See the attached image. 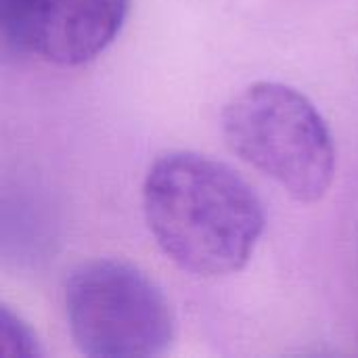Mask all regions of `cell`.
Masks as SVG:
<instances>
[{"instance_id":"obj_1","label":"cell","mask_w":358,"mask_h":358,"mask_svg":"<svg viewBox=\"0 0 358 358\" xmlns=\"http://www.w3.org/2000/svg\"><path fill=\"white\" fill-rule=\"evenodd\" d=\"M143 210L159 250L197 277L241 271L264 231L254 189L227 164L193 151H170L153 162Z\"/></svg>"},{"instance_id":"obj_2","label":"cell","mask_w":358,"mask_h":358,"mask_svg":"<svg viewBox=\"0 0 358 358\" xmlns=\"http://www.w3.org/2000/svg\"><path fill=\"white\" fill-rule=\"evenodd\" d=\"M227 145L302 203L323 199L336 176L331 130L308 96L281 82H256L222 111Z\"/></svg>"},{"instance_id":"obj_3","label":"cell","mask_w":358,"mask_h":358,"mask_svg":"<svg viewBox=\"0 0 358 358\" xmlns=\"http://www.w3.org/2000/svg\"><path fill=\"white\" fill-rule=\"evenodd\" d=\"M76 348L92 358H143L168 350L174 313L153 279L122 260L78 264L63 289Z\"/></svg>"},{"instance_id":"obj_4","label":"cell","mask_w":358,"mask_h":358,"mask_svg":"<svg viewBox=\"0 0 358 358\" xmlns=\"http://www.w3.org/2000/svg\"><path fill=\"white\" fill-rule=\"evenodd\" d=\"M130 0H0L8 48L55 65H82L120 34Z\"/></svg>"},{"instance_id":"obj_5","label":"cell","mask_w":358,"mask_h":358,"mask_svg":"<svg viewBox=\"0 0 358 358\" xmlns=\"http://www.w3.org/2000/svg\"><path fill=\"white\" fill-rule=\"evenodd\" d=\"M0 342L4 357L31 358L42 355L36 334L25 321L13 315L8 306H2L0 310Z\"/></svg>"}]
</instances>
